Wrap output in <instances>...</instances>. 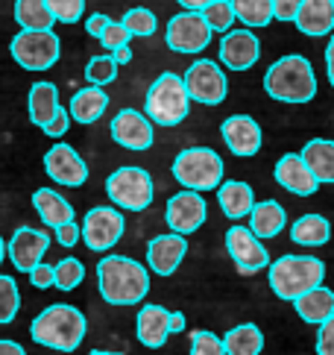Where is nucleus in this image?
<instances>
[{"label": "nucleus", "mask_w": 334, "mask_h": 355, "mask_svg": "<svg viewBox=\"0 0 334 355\" xmlns=\"http://www.w3.org/2000/svg\"><path fill=\"white\" fill-rule=\"evenodd\" d=\"M97 288L109 306H138L150 291V270L135 259L106 256L97 264Z\"/></svg>", "instance_id": "1"}, {"label": "nucleus", "mask_w": 334, "mask_h": 355, "mask_svg": "<svg viewBox=\"0 0 334 355\" xmlns=\"http://www.w3.org/2000/svg\"><path fill=\"white\" fill-rule=\"evenodd\" d=\"M264 92L279 103L302 106L317 97V73L302 53H288L276 59L264 73Z\"/></svg>", "instance_id": "2"}, {"label": "nucleus", "mask_w": 334, "mask_h": 355, "mask_svg": "<svg viewBox=\"0 0 334 355\" xmlns=\"http://www.w3.org/2000/svg\"><path fill=\"white\" fill-rule=\"evenodd\" d=\"M85 332H88L85 314L76 306H68V302L47 306L30 326V335L35 344H42L47 349H59V352H73L82 344Z\"/></svg>", "instance_id": "3"}, {"label": "nucleus", "mask_w": 334, "mask_h": 355, "mask_svg": "<svg viewBox=\"0 0 334 355\" xmlns=\"http://www.w3.org/2000/svg\"><path fill=\"white\" fill-rule=\"evenodd\" d=\"M267 268H270L267 273L270 291L285 302H293L305 291L323 285L326 279V264L317 256H281L273 264H267Z\"/></svg>", "instance_id": "4"}, {"label": "nucleus", "mask_w": 334, "mask_h": 355, "mask_svg": "<svg viewBox=\"0 0 334 355\" xmlns=\"http://www.w3.org/2000/svg\"><path fill=\"white\" fill-rule=\"evenodd\" d=\"M191 97L185 92V83L179 73L164 71L159 73L144 94V115L156 126H176L188 118Z\"/></svg>", "instance_id": "5"}, {"label": "nucleus", "mask_w": 334, "mask_h": 355, "mask_svg": "<svg viewBox=\"0 0 334 355\" xmlns=\"http://www.w3.org/2000/svg\"><path fill=\"white\" fill-rule=\"evenodd\" d=\"M223 159L211 147H188L173 159V176L185 191H217L223 182Z\"/></svg>", "instance_id": "6"}, {"label": "nucleus", "mask_w": 334, "mask_h": 355, "mask_svg": "<svg viewBox=\"0 0 334 355\" xmlns=\"http://www.w3.org/2000/svg\"><path fill=\"white\" fill-rule=\"evenodd\" d=\"M106 194L121 211H144L150 209L156 188H152L150 171L138 168V164H126L106 180Z\"/></svg>", "instance_id": "7"}, {"label": "nucleus", "mask_w": 334, "mask_h": 355, "mask_svg": "<svg viewBox=\"0 0 334 355\" xmlns=\"http://www.w3.org/2000/svg\"><path fill=\"white\" fill-rule=\"evenodd\" d=\"M12 59L24 71H47L62 56V42L53 30H21L9 44Z\"/></svg>", "instance_id": "8"}, {"label": "nucleus", "mask_w": 334, "mask_h": 355, "mask_svg": "<svg viewBox=\"0 0 334 355\" xmlns=\"http://www.w3.org/2000/svg\"><path fill=\"white\" fill-rule=\"evenodd\" d=\"M123 230H126V220H123V211L121 209H114V206H97V209H88L85 211V218L80 223V238L85 241L88 250L106 252V250H112L123 238Z\"/></svg>", "instance_id": "9"}, {"label": "nucleus", "mask_w": 334, "mask_h": 355, "mask_svg": "<svg viewBox=\"0 0 334 355\" xmlns=\"http://www.w3.org/2000/svg\"><path fill=\"white\" fill-rule=\"evenodd\" d=\"M185 92L191 100H197L202 106H220L229 97V80L223 68L211 59H200L185 71Z\"/></svg>", "instance_id": "10"}, {"label": "nucleus", "mask_w": 334, "mask_h": 355, "mask_svg": "<svg viewBox=\"0 0 334 355\" xmlns=\"http://www.w3.org/2000/svg\"><path fill=\"white\" fill-rule=\"evenodd\" d=\"M164 42L176 53H200L211 44V30L205 27L200 12H179L167 21Z\"/></svg>", "instance_id": "11"}, {"label": "nucleus", "mask_w": 334, "mask_h": 355, "mask_svg": "<svg viewBox=\"0 0 334 355\" xmlns=\"http://www.w3.org/2000/svg\"><path fill=\"white\" fill-rule=\"evenodd\" d=\"M226 250H229V256H232L240 276H252V273L264 270L270 264V256H267V250L261 244V238H255L247 226H229Z\"/></svg>", "instance_id": "12"}, {"label": "nucleus", "mask_w": 334, "mask_h": 355, "mask_svg": "<svg viewBox=\"0 0 334 355\" xmlns=\"http://www.w3.org/2000/svg\"><path fill=\"white\" fill-rule=\"evenodd\" d=\"M205 218H209V206H205L202 194H197V191H179L167 200L164 223L170 226V232H176V235L197 232L205 223Z\"/></svg>", "instance_id": "13"}, {"label": "nucleus", "mask_w": 334, "mask_h": 355, "mask_svg": "<svg viewBox=\"0 0 334 355\" xmlns=\"http://www.w3.org/2000/svg\"><path fill=\"white\" fill-rule=\"evenodd\" d=\"M44 171L53 182L65 185V188H80L88 180V164L76 150L65 141H56L53 147L44 153Z\"/></svg>", "instance_id": "14"}, {"label": "nucleus", "mask_w": 334, "mask_h": 355, "mask_svg": "<svg viewBox=\"0 0 334 355\" xmlns=\"http://www.w3.org/2000/svg\"><path fill=\"white\" fill-rule=\"evenodd\" d=\"M109 132L114 138V144H121L126 150H135V153H144V150L152 147V123L144 112L138 109H123L112 118Z\"/></svg>", "instance_id": "15"}, {"label": "nucleus", "mask_w": 334, "mask_h": 355, "mask_svg": "<svg viewBox=\"0 0 334 355\" xmlns=\"http://www.w3.org/2000/svg\"><path fill=\"white\" fill-rule=\"evenodd\" d=\"M50 250V235L44 230H33V226H21L6 244V256L21 273H30L38 261H44V252Z\"/></svg>", "instance_id": "16"}, {"label": "nucleus", "mask_w": 334, "mask_h": 355, "mask_svg": "<svg viewBox=\"0 0 334 355\" xmlns=\"http://www.w3.org/2000/svg\"><path fill=\"white\" fill-rule=\"evenodd\" d=\"M261 56V42L252 30H229L220 42V62L229 71H249Z\"/></svg>", "instance_id": "17"}, {"label": "nucleus", "mask_w": 334, "mask_h": 355, "mask_svg": "<svg viewBox=\"0 0 334 355\" xmlns=\"http://www.w3.org/2000/svg\"><path fill=\"white\" fill-rule=\"evenodd\" d=\"M220 135H223L226 147L232 150L235 156H240V159H252L261 150V144H264L261 126H258V121L249 118V115L226 118L223 126H220Z\"/></svg>", "instance_id": "18"}, {"label": "nucleus", "mask_w": 334, "mask_h": 355, "mask_svg": "<svg viewBox=\"0 0 334 355\" xmlns=\"http://www.w3.org/2000/svg\"><path fill=\"white\" fill-rule=\"evenodd\" d=\"M185 256H188L185 235L167 232V235H156L147 244V268L156 276H173L179 264L185 261Z\"/></svg>", "instance_id": "19"}, {"label": "nucleus", "mask_w": 334, "mask_h": 355, "mask_svg": "<svg viewBox=\"0 0 334 355\" xmlns=\"http://www.w3.org/2000/svg\"><path fill=\"white\" fill-rule=\"evenodd\" d=\"M273 176H276V182L285 188V191H290L293 197H311L317 194V188L319 182L314 180V173L308 171V164L302 162L299 153H285L279 162H276V168H273Z\"/></svg>", "instance_id": "20"}, {"label": "nucleus", "mask_w": 334, "mask_h": 355, "mask_svg": "<svg viewBox=\"0 0 334 355\" xmlns=\"http://www.w3.org/2000/svg\"><path fill=\"white\" fill-rule=\"evenodd\" d=\"M135 332H138V340L144 344L147 349H161L167 344V335H170V311H167L164 306H159V302H150V306H144L138 311L135 317Z\"/></svg>", "instance_id": "21"}, {"label": "nucleus", "mask_w": 334, "mask_h": 355, "mask_svg": "<svg viewBox=\"0 0 334 355\" xmlns=\"http://www.w3.org/2000/svg\"><path fill=\"white\" fill-rule=\"evenodd\" d=\"M293 24L302 35H311V39H323L334 30V6L331 0H302Z\"/></svg>", "instance_id": "22"}, {"label": "nucleus", "mask_w": 334, "mask_h": 355, "mask_svg": "<svg viewBox=\"0 0 334 355\" xmlns=\"http://www.w3.org/2000/svg\"><path fill=\"white\" fill-rule=\"evenodd\" d=\"M285 226H288V211H285V206H281L279 200H261V202H255L252 206L247 230L255 238H261V241L276 238V235H281Z\"/></svg>", "instance_id": "23"}, {"label": "nucleus", "mask_w": 334, "mask_h": 355, "mask_svg": "<svg viewBox=\"0 0 334 355\" xmlns=\"http://www.w3.org/2000/svg\"><path fill=\"white\" fill-rule=\"evenodd\" d=\"M106 109H109V94L97 85H85V88H80V92H73L68 115H71V121L88 126V123H97Z\"/></svg>", "instance_id": "24"}, {"label": "nucleus", "mask_w": 334, "mask_h": 355, "mask_svg": "<svg viewBox=\"0 0 334 355\" xmlns=\"http://www.w3.org/2000/svg\"><path fill=\"white\" fill-rule=\"evenodd\" d=\"M299 156L319 185L323 182L334 185V141L331 138H311V141L299 150Z\"/></svg>", "instance_id": "25"}, {"label": "nucleus", "mask_w": 334, "mask_h": 355, "mask_svg": "<svg viewBox=\"0 0 334 355\" xmlns=\"http://www.w3.org/2000/svg\"><path fill=\"white\" fill-rule=\"evenodd\" d=\"M217 202H220V211L226 214L229 220H240L247 218L255 206V194H252V185L249 182H238V180H229L217 185Z\"/></svg>", "instance_id": "26"}, {"label": "nucleus", "mask_w": 334, "mask_h": 355, "mask_svg": "<svg viewBox=\"0 0 334 355\" xmlns=\"http://www.w3.org/2000/svg\"><path fill=\"white\" fill-rule=\"evenodd\" d=\"M293 309H297V314L302 317L305 323L319 326L334 314V291L326 288V285H317L311 291H305L302 297L293 300Z\"/></svg>", "instance_id": "27"}, {"label": "nucleus", "mask_w": 334, "mask_h": 355, "mask_svg": "<svg viewBox=\"0 0 334 355\" xmlns=\"http://www.w3.org/2000/svg\"><path fill=\"white\" fill-rule=\"evenodd\" d=\"M33 206L38 211V218H42V223L53 226V230L73 220V206L59 191H53V188H38L33 194Z\"/></svg>", "instance_id": "28"}, {"label": "nucleus", "mask_w": 334, "mask_h": 355, "mask_svg": "<svg viewBox=\"0 0 334 355\" xmlns=\"http://www.w3.org/2000/svg\"><path fill=\"white\" fill-rule=\"evenodd\" d=\"M290 241L299 247H323L331 241V223L317 211L302 214L290 226Z\"/></svg>", "instance_id": "29"}, {"label": "nucleus", "mask_w": 334, "mask_h": 355, "mask_svg": "<svg viewBox=\"0 0 334 355\" xmlns=\"http://www.w3.org/2000/svg\"><path fill=\"white\" fill-rule=\"evenodd\" d=\"M59 88L53 83H35L30 88V97H27V109H30V121L42 130V126L56 115L59 109Z\"/></svg>", "instance_id": "30"}, {"label": "nucleus", "mask_w": 334, "mask_h": 355, "mask_svg": "<svg viewBox=\"0 0 334 355\" xmlns=\"http://www.w3.org/2000/svg\"><path fill=\"white\" fill-rule=\"evenodd\" d=\"M223 340L226 355H261L264 349V332L255 323H240L235 329H229Z\"/></svg>", "instance_id": "31"}, {"label": "nucleus", "mask_w": 334, "mask_h": 355, "mask_svg": "<svg viewBox=\"0 0 334 355\" xmlns=\"http://www.w3.org/2000/svg\"><path fill=\"white\" fill-rule=\"evenodd\" d=\"M229 6L247 30H261L273 21V0H229Z\"/></svg>", "instance_id": "32"}, {"label": "nucleus", "mask_w": 334, "mask_h": 355, "mask_svg": "<svg viewBox=\"0 0 334 355\" xmlns=\"http://www.w3.org/2000/svg\"><path fill=\"white\" fill-rule=\"evenodd\" d=\"M15 21L21 24V30H53L56 24L44 0H15Z\"/></svg>", "instance_id": "33"}, {"label": "nucleus", "mask_w": 334, "mask_h": 355, "mask_svg": "<svg viewBox=\"0 0 334 355\" xmlns=\"http://www.w3.org/2000/svg\"><path fill=\"white\" fill-rule=\"evenodd\" d=\"M85 279V264L80 259H62L59 264H53V288L59 291H73L76 285H82Z\"/></svg>", "instance_id": "34"}, {"label": "nucleus", "mask_w": 334, "mask_h": 355, "mask_svg": "<svg viewBox=\"0 0 334 355\" xmlns=\"http://www.w3.org/2000/svg\"><path fill=\"white\" fill-rule=\"evenodd\" d=\"M18 309H21V291H18V282H15L12 276L0 273V326L15 320Z\"/></svg>", "instance_id": "35"}, {"label": "nucleus", "mask_w": 334, "mask_h": 355, "mask_svg": "<svg viewBox=\"0 0 334 355\" xmlns=\"http://www.w3.org/2000/svg\"><path fill=\"white\" fill-rule=\"evenodd\" d=\"M200 15H202L205 27H209L211 33H229L232 24H235V12H232V6H229V0H214V3L205 6Z\"/></svg>", "instance_id": "36"}, {"label": "nucleus", "mask_w": 334, "mask_h": 355, "mask_svg": "<svg viewBox=\"0 0 334 355\" xmlns=\"http://www.w3.org/2000/svg\"><path fill=\"white\" fill-rule=\"evenodd\" d=\"M123 27H126V33L130 35H141V39H144V35H152L159 30V21H156V15H152L150 9H144V6H135V9H130L123 15Z\"/></svg>", "instance_id": "37"}, {"label": "nucleus", "mask_w": 334, "mask_h": 355, "mask_svg": "<svg viewBox=\"0 0 334 355\" xmlns=\"http://www.w3.org/2000/svg\"><path fill=\"white\" fill-rule=\"evenodd\" d=\"M85 80L97 88L109 85V83L118 80V65L112 62V56H91L85 65Z\"/></svg>", "instance_id": "38"}, {"label": "nucleus", "mask_w": 334, "mask_h": 355, "mask_svg": "<svg viewBox=\"0 0 334 355\" xmlns=\"http://www.w3.org/2000/svg\"><path fill=\"white\" fill-rule=\"evenodd\" d=\"M47 12L53 15V21L59 24H76L82 21V12H85V0H44Z\"/></svg>", "instance_id": "39"}, {"label": "nucleus", "mask_w": 334, "mask_h": 355, "mask_svg": "<svg viewBox=\"0 0 334 355\" xmlns=\"http://www.w3.org/2000/svg\"><path fill=\"white\" fill-rule=\"evenodd\" d=\"M188 355H226L223 340L214 332H209V329H197V332H191V352Z\"/></svg>", "instance_id": "40"}, {"label": "nucleus", "mask_w": 334, "mask_h": 355, "mask_svg": "<svg viewBox=\"0 0 334 355\" xmlns=\"http://www.w3.org/2000/svg\"><path fill=\"white\" fill-rule=\"evenodd\" d=\"M130 39H132V35L126 33V27L121 21H109L106 27L100 30V35H97V42L106 47L109 53H112V50H118V47H126V44H130Z\"/></svg>", "instance_id": "41"}, {"label": "nucleus", "mask_w": 334, "mask_h": 355, "mask_svg": "<svg viewBox=\"0 0 334 355\" xmlns=\"http://www.w3.org/2000/svg\"><path fill=\"white\" fill-rule=\"evenodd\" d=\"M317 355H334V314L317 329Z\"/></svg>", "instance_id": "42"}, {"label": "nucleus", "mask_w": 334, "mask_h": 355, "mask_svg": "<svg viewBox=\"0 0 334 355\" xmlns=\"http://www.w3.org/2000/svg\"><path fill=\"white\" fill-rule=\"evenodd\" d=\"M68 126H71V115H68V109H62V106H59V109H56V115L42 126V132H44V135H50V138H62V135L68 132Z\"/></svg>", "instance_id": "43"}, {"label": "nucleus", "mask_w": 334, "mask_h": 355, "mask_svg": "<svg viewBox=\"0 0 334 355\" xmlns=\"http://www.w3.org/2000/svg\"><path fill=\"white\" fill-rule=\"evenodd\" d=\"M30 285L38 288V291H47V288H53V264H47V261H38L35 268L30 270Z\"/></svg>", "instance_id": "44"}, {"label": "nucleus", "mask_w": 334, "mask_h": 355, "mask_svg": "<svg viewBox=\"0 0 334 355\" xmlns=\"http://www.w3.org/2000/svg\"><path fill=\"white\" fill-rule=\"evenodd\" d=\"M56 241L62 247H73L76 241H80V223L76 220H71V223H62V226H56Z\"/></svg>", "instance_id": "45"}, {"label": "nucleus", "mask_w": 334, "mask_h": 355, "mask_svg": "<svg viewBox=\"0 0 334 355\" xmlns=\"http://www.w3.org/2000/svg\"><path fill=\"white\" fill-rule=\"evenodd\" d=\"M302 0H273V18L276 21H293Z\"/></svg>", "instance_id": "46"}, {"label": "nucleus", "mask_w": 334, "mask_h": 355, "mask_svg": "<svg viewBox=\"0 0 334 355\" xmlns=\"http://www.w3.org/2000/svg\"><path fill=\"white\" fill-rule=\"evenodd\" d=\"M109 21H112V18H109V15H103V12H97V15H91V18L85 21V30H88V35H94V39H97V35H100V30L106 27Z\"/></svg>", "instance_id": "47"}, {"label": "nucleus", "mask_w": 334, "mask_h": 355, "mask_svg": "<svg viewBox=\"0 0 334 355\" xmlns=\"http://www.w3.org/2000/svg\"><path fill=\"white\" fill-rule=\"evenodd\" d=\"M112 62H114V65H130V62H132V47L130 44H126V47H118V50H112Z\"/></svg>", "instance_id": "48"}, {"label": "nucleus", "mask_w": 334, "mask_h": 355, "mask_svg": "<svg viewBox=\"0 0 334 355\" xmlns=\"http://www.w3.org/2000/svg\"><path fill=\"white\" fill-rule=\"evenodd\" d=\"M326 73H328V83L334 85V33H331V39L326 44Z\"/></svg>", "instance_id": "49"}, {"label": "nucleus", "mask_w": 334, "mask_h": 355, "mask_svg": "<svg viewBox=\"0 0 334 355\" xmlns=\"http://www.w3.org/2000/svg\"><path fill=\"white\" fill-rule=\"evenodd\" d=\"M176 3L182 6L185 12H202L209 3H214V0H176Z\"/></svg>", "instance_id": "50"}, {"label": "nucleus", "mask_w": 334, "mask_h": 355, "mask_svg": "<svg viewBox=\"0 0 334 355\" xmlns=\"http://www.w3.org/2000/svg\"><path fill=\"white\" fill-rule=\"evenodd\" d=\"M167 326H170V332H176V335L185 332V326H188L185 323V314L182 311H170V323H167Z\"/></svg>", "instance_id": "51"}, {"label": "nucleus", "mask_w": 334, "mask_h": 355, "mask_svg": "<svg viewBox=\"0 0 334 355\" xmlns=\"http://www.w3.org/2000/svg\"><path fill=\"white\" fill-rule=\"evenodd\" d=\"M0 355H27V352L15 340H0Z\"/></svg>", "instance_id": "52"}, {"label": "nucleus", "mask_w": 334, "mask_h": 355, "mask_svg": "<svg viewBox=\"0 0 334 355\" xmlns=\"http://www.w3.org/2000/svg\"><path fill=\"white\" fill-rule=\"evenodd\" d=\"M88 355H123V352H112V349H91Z\"/></svg>", "instance_id": "53"}, {"label": "nucleus", "mask_w": 334, "mask_h": 355, "mask_svg": "<svg viewBox=\"0 0 334 355\" xmlns=\"http://www.w3.org/2000/svg\"><path fill=\"white\" fill-rule=\"evenodd\" d=\"M3 259H6V241L0 238V264H3Z\"/></svg>", "instance_id": "54"}, {"label": "nucleus", "mask_w": 334, "mask_h": 355, "mask_svg": "<svg viewBox=\"0 0 334 355\" xmlns=\"http://www.w3.org/2000/svg\"><path fill=\"white\" fill-rule=\"evenodd\" d=\"M331 6H334V0H331Z\"/></svg>", "instance_id": "55"}]
</instances>
